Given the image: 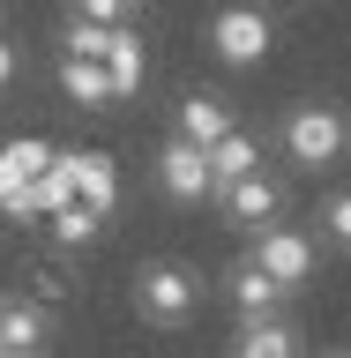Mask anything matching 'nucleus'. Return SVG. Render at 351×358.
I'll return each mask as SVG.
<instances>
[{
    "label": "nucleus",
    "mask_w": 351,
    "mask_h": 358,
    "mask_svg": "<svg viewBox=\"0 0 351 358\" xmlns=\"http://www.w3.org/2000/svg\"><path fill=\"white\" fill-rule=\"evenodd\" d=\"M0 358H45V351H0Z\"/></svg>",
    "instance_id": "aec40b11"
},
{
    "label": "nucleus",
    "mask_w": 351,
    "mask_h": 358,
    "mask_svg": "<svg viewBox=\"0 0 351 358\" xmlns=\"http://www.w3.org/2000/svg\"><path fill=\"white\" fill-rule=\"evenodd\" d=\"M60 179H67V194L83 209H97V217L120 209V164L105 150H60Z\"/></svg>",
    "instance_id": "1a4fd4ad"
},
{
    "label": "nucleus",
    "mask_w": 351,
    "mask_h": 358,
    "mask_svg": "<svg viewBox=\"0 0 351 358\" xmlns=\"http://www.w3.org/2000/svg\"><path fill=\"white\" fill-rule=\"evenodd\" d=\"M45 231H53V246H67V254H83V246H97L105 217H97V209H83V201H67V209H53V217H45Z\"/></svg>",
    "instance_id": "2eb2a0df"
},
{
    "label": "nucleus",
    "mask_w": 351,
    "mask_h": 358,
    "mask_svg": "<svg viewBox=\"0 0 351 358\" xmlns=\"http://www.w3.org/2000/svg\"><path fill=\"white\" fill-rule=\"evenodd\" d=\"M135 313H142V321H150V329H187V321H195V306H202V276L187 262H165V254H157V262H142L135 268Z\"/></svg>",
    "instance_id": "f03ea898"
},
{
    "label": "nucleus",
    "mask_w": 351,
    "mask_h": 358,
    "mask_svg": "<svg viewBox=\"0 0 351 358\" xmlns=\"http://www.w3.org/2000/svg\"><path fill=\"white\" fill-rule=\"evenodd\" d=\"M322 358H351V343H336V351H322Z\"/></svg>",
    "instance_id": "6ab92c4d"
},
{
    "label": "nucleus",
    "mask_w": 351,
    "mask_h": 358,
    "mask_svg": "<svg viewBox=\"0 0 351 358\" xmlns=\"http://www.w3.org/2000/svg\"><path fill=\"white\" fill-rule=\"evenodd\" d=\"M232 127H240V112L224 105L217 90H187V97L172 105V134H179V142H195V150H217Z\"/></svg>",
    "instance_id": "9d476101"
},
{
    "label": "nucleus",
    "mask_w": 351,
    "mask_h": 358,
    "mask_svg": "<svg viewBox=\"0 0 351 358\" xmlns=\"http://www.w3.org/2000/svg\"><path fill=\"white\" fill-rule=\"evenodd\" d=\"M22 75V52H15V38H0V90Z\"/></svg>",
    "instance_id": "a211bd4d"
},
{
    "label": "nucleus",
    "mask_w": 351,
    "mask_h": 358,
    "mask_svg": "<svg viewBox=\"0 0 351 358\" xmlns=\"http://www.w3.org/2000/svg\"><path fill=\"white\" fill-rule=\"evenodd\" d=\"M217 217L232 224V231H262V224H277V209H284V179L269 172H247V179H232V187H217Z\"/></svg>",
    "instance_id": "423d86ee"
},
{
    "label": "nucleus",
    "mask_w": 351,
    "mask_h": 358,
    "mask_svg": "<svg viewBox=\"0 0 351 358\" xmlns=\"http://www.w3.org/2000/svg\"><path fill=\"white\" fill-rule=\"evenodd\" d=\"M232 358H307V336L291 313H269V321H232Z\"/></svg>",
    "instance_id": "9b49d317"
},
{
    "label": "nucleus",
    "mask_w": 351,
    "mask_h": 358,
    "mask_svg": "<svg viewBox=\"0 0 351 358\" xmlns=\"http://www.w3.org/2000/svg\"><path fill=\"white\" fill-rule=\"evenodd\" d=\"M45 336H53V306L30 291H8L0 299V351H45Z\"/></svg>",
    "instance_id": "f8f14e48"
},
{
    "label": "nucleus",
    "mask_w": 351,
    "mask_h": 358,
    "mask_svg": "<svg viewBox=\"0 0 351 358\" xmlns=\"http://www.w3.org/2000/svg\"><path fill=\"white\" fill-rule=\"evenodd\" d=\"M247 254H254V262H262L284 291H307V284H314V268H322V239H314V231H299V224H284V217L262 224Z\"/></svg>",
    "instance_id": "39448f33"
},
{
    "label": "nucleus",
    "mask_w": 351,
    "mask_h": 358,
    "mask_svg": "<svg viewBox=\"0 0 351 358\" xmlns=\"http://www.w3.org/2000/svg\"><path fill=\"white\" fill-rule=\"evenodd\" d=\"M247 172H262V142H254L247 127H232L217 150H209V179H217V187H232V179H247Z\"/></svg>",
    "instance_id": "4468645a"
},
{
    "label": "nucleus",
    "mask_w": 351,
    "mask_h": 358,
    "mask_svg": "<svg viewBox=\"0 0 351 358\" xmlns=\"http://www.w3.org/2000/svg\"><path fill=\"white\" fill-rule=\"evenodd\" d=\"M0 299H8V291H0Z\"/></svg>",
    "instance_id": "412c9836"
},
{
    "label": "nucleus",
    "mask_w": 351,
    "mask_h": 358,
    "mask_svg": "<svg viewBox=\"0 0 351 358\" xmlns=\"http://www.w3.org/2000/svg\"><path fill=\"white\" fill-rule=\"evenodd\" d=\"M224 299H232V321H269V313H284L291 291L277 284L254 254H240V262H224Z\"/></svg>",
    "instance_id": "6e6552de"
},
{
    "label": "nucleus",
    "mask_w": 351,
    "mask_h": 358,
    "mask_svg": "<svg viewBox=\"0 0 351 358\" xmlns=\"http://www.w3.org/2000/svg\"><path fill=\"white\" fill-rule=\"evenodd\" d=\"M53 172V142H38V134H8L0 142V217L8 224H38V209H30V187Z\"/></svg>",
    "instance_id": "20e7f679"
},
{
    "label": "nucleus",
    "mask_w": 351,
    "mask_h": 358,
    "mask_svg": "<svg viewBox=\"0 0 351 358\" xmlns=\"http://www.w3.org/2000/svg\"><path fill=\"white\" fill-rule=\"evenodd\" d=\"M209 52H217L224 67H262L269 52H277V22H269V8H247V0H224L217 15H209Z\"/></svg>",
    "instance_id": "7ed1b4c3"
},
{
    "label": "nucleus",
    "mask_w": 351,
    "mask_h": 358,
    "mask_svg": "<svg viewBox=\"0 0 351 358\" xmlns=\"http://www.w3.org/2000/svg\"><path fill=\"white\" fill-rule=\"evenodd\" d=\"M67 15L75 22H105V30H128L142 15V0H67Z\"/></svg>",
    "instance_id": "dca6fc26"
},
{
    "label": "nucleus",
    "mask_w": 351,
    "mask_h": 358,
    "mask_svg": "<svg viewBox=\"0 0 351 358\" xmlns=\"http://www.w3.org/2000/svg\"><path fill=\"white\" fill-rule=\"evenodd\" d=\"M277 150L299 164V172H336L351 157V112L336 105H291L277 120Z\"/></svg>",
    "instance_id": "f257e3e1"
},
{
    "label": "nucleus",
    "mask_w": 351,
    "mask_h": 358,
    "mask_svg": "<svg viewBox=\"0 0 351 358\" xmlns=\"http://www.w3.org/2000/svg\"><path fill=\"white\" fill-rule=\"evenodd\" d=\"M322 239H336L351 254V187H336V194L322 201Z\"/></svg>",
    "instance_id": "f3484780"
},
{
    "label": "nucleus",
    "mask_w": 351,
    "mask_h": 358,
    "mask_svg": "<svg viewBox=\"0 0 351 358\" xmlns=\"http://www.w3.org/2000/svg\"><path fill=\"white\" fill-rule=\"evenodd\" d=\"M157 187H165V201H179V209L209 201V194H217V179H209V150L165 134V142H157Z\"/></svg>",
    "instance_id": "0eeeda50"
},
{
    "label": "nucleus",
    "mask_w": 351,
    "mask_h": 358,
    "mask_svg": "<svg viewBox=\"0 0 351 358\" xmlns=\"http://www.w3.org/2000/svg\"><path fill=\"white\" fill-rule=\"evenodd\" d=\"M53 83H60V97H67V105H83V112L120 105V97H112V75H105L97 60H53Z\"/></svg>",
    "instance_id": "ddd939ff"
}]
</instances>
